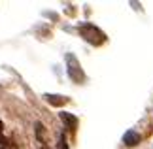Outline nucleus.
<instances>
[{"mask_svg":"<svg viewBox=\"0 0 153 149\" xmlns=\"http://www.w3.org/2000/svg\"><path fill=\"white\" fill-rule=\"evenodd\" d=\"M123 144L132 147V145H138L140 144V134L138 132H132V130H128V132L123 136Z\"/></svg>","mask_w":153,"mask_h":149,"instance_id":"7ed1b4c3","label":"nucleus"},{"mask_svg":"<svg viewBox=\"0 0 153 149\" xmlns=\"http://www.w3.org/2000/svg\"><path fill=\"white\" fill-rule=\"evenodd\" d=\"M57 149H68V142H66V136H64V134L59 136V145H57Z\"/></svg>","mask_w":153,"mask_h":149,"instance_id":"423d86ee","label":"nucleus"},{"mask_svg":"<svg viewBox=\"0 0 153 149\" xmlns=\"http://www.w3.org/2000/svg\"><path fill=\"white\" fill-rule=\"evenodd\" d=\"M61 119L64 123H66V127L70 128V130H76V127H78V119H76L72 113H66V111H62L61 113Z\"/></svg>","mask_w":153,"mask_h":149,"instance_id":"20e7f679","label":"nucleus"},{"mask_svg":"<svg viewBox=\"0 0 153 149\" xmlns=\"http://www.w3.org/2000/svg\"><path fill=\"white\" fill-rule=\"evenodd\" d=\"M66 62H68V74H70V77H72L74 81L81 83V81H83V72H81L79 64H78V61H76V57L68 55L66 57Z\"/></svg>","mask_w":153,"mask_h":149,"instance_id":"f03ea898","label":"nucleus"},{"mask_svg":"<svg viewBox=\"0 0 153 149\" xmlns=\"http://www.w3.org/2000/svg\"><path fill=\"white\" fill-rule=\"evenodd\" d=\"M0 145H2V147H8L10 145L8 144V138L4 136V123L2 121H0Z\"/></svg>","mask_w":153,"mask_h":149,"instance_id":"39448f33","label":"nucleus"},{"mask_svg":"<svg viewBox=\"0 0 153 149\" xmlns=\"http://www.w3.org/2000/svg\"><path fill=\"white\" fill-rule=\"evenodd\" d=\"M79 34H81V38L87 40L93 45H100V44H104V40H106V34L98 27L91 25V23H83V25L79 27Z\"/></svg>","mask_w":153,"mask_h":149,"instance_id":"f257e3e1","label":"nucleus"}]
</instances>
